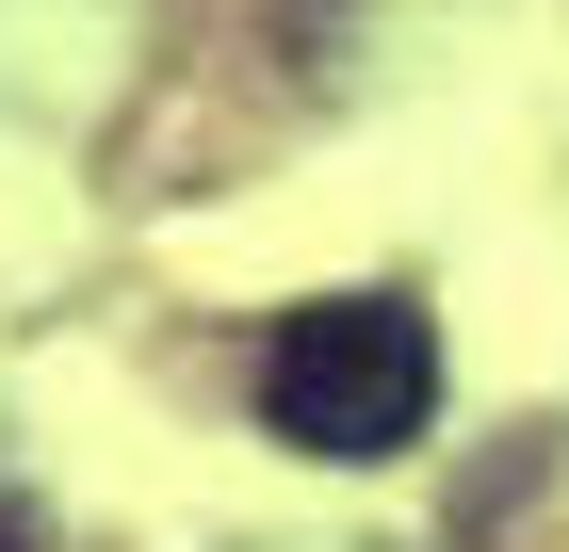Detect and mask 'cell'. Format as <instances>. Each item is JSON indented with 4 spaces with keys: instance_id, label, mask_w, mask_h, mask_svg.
Returning a JSON list of instances; mask_svg holds the SVG:
<instances>
[{
    "instance_id": "1",
    "label": "cell",
    "mask_w": 569,
    "mask_h": 552,
    "mask_svg": "<svg viewBox=\"0 0 569 552\" xmlns=\"http://www.w3.org/2000/svg\"><path fill=\"white\" fill-rule=\"evenodd\" d=\"M261 423L293 439V455H407V439L439 423V325L407 293H309L293 325L261 341Z\"/></svg>"
}]
</instances>
